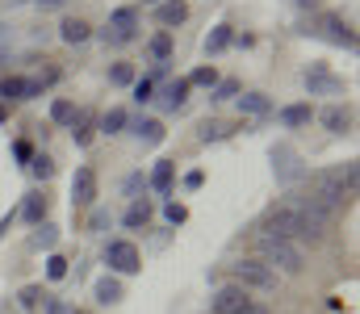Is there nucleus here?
Instances as JSON below:
<instances>
[{"instance_id":"obj_1","label":"nucleus","mask_w":360,"mask_h":314,"mask_svg":"<svg viewBox=\"0 0 360 314\" xmlns=\"http://www.w3.org/2000/svg\"><path fill=\"white\" fill-rule=\"evenodd\" d=\"M256 251H260V264L264 268H281V273H289V277H297L302 273V247L293 243V239H276V235H260L256 239Z\"/></svg>"},{"instance_id":"obj_2","label":"nucleus","mask_w":360,"mask_h":314,"mask_svg":"<svg viewBox=\"0 0 360 314\" xmlns=\"http://www.w3.org/2000/svg\"><path fill=\"white\" fill-rule=\"evenodd\" d=\"M293 214H297V226H302V239H310V243H319L327 230H331V209L314 206L310 197H302L297 206H293Z\"/></svg>"},{"instance_id":"obj_3","label":"nucleus","mask_w":360,"mask_h":314,"mask_svg":"<svg viewBox=\"0 0 360 314\" xmlns=\"http://www.w3.org/2000/svg\"><path fill=\"white\" fill-rule=\"evenodd\" d=\"M214 314H269V306L248 298V289H239V285H222L214 294Z\"/></svg>"},{"instance_id":"obj_4","label":"nucleus","mask_w":360,"mask_h":314,"mask_svg":"<svg viewBox=\"0 0 360 314\" xmlns=\"http://www.w3.org/2000/svg\"><path fill=\"white\" fill-rule=\"evenodd\" d=\"M231 273H235V285H239V289H260V294L276 289V273L264 268L260 260H239Z\"/></svg>"},{"instance_id":"obj_5","label":"nucleus","mask_w":360,"mask_h":314,"mask_svg":"<svg viewBox=\"0 0 360 314\" xmlns=\"http://www.w3.org/2000/svg\"><path fill=\"white\" fill-rule=\"evenodd\" d=\"M105 264H109L113 273H139V247L126 243V239H113V243L105 247Z\"/></svg>"},{"instance_id":"obj_6","label":"nucleus","mask_w":360,"mask_h":314,"mask_svg":"<svg viewBox=\"0 0 360 314\" xmlns=\"http://www.w3.org/2000/svg\"><path fill=\"white\" fill-rule=\"evenodd\" d=\"M264 235H276V239H302V226H297V214H293V206L272 209L269 222H264Z\"/></svg>"},{"instance_id":"obj_7","label":"nucleus","mask_w":360,"mask_h":314,"mask_svg":"<svg viewBox=\"0 0 360 314\" xmlns=\"http://www.w3.org/2000/svg\"><path fill=\"white\" fill-rule=\"evenodd\" d=\"M319 38H327V42H335V46H356L352 25H348V21H340V17H331V13H323V17H319Z\"/></svg>"},{"instance_id":"obj_8","label":"nucleus","mask_w":360,"mask_h":314,"mask_svg":"<svg viewBox=\"0 0 360 314\" xmlns=\"http://www.w3.org/2000/svg\"><path fill=\"white\" fill-rule=\"evenodd\" d=\"M306 93L310 97H340L344 93V80L331 76V72H323V67H314V72H306Z\"/></svg>"},{"instance_id":"obj_9","label":"nucleus","mask_w":360,"mask_h":314,"mask_svg":"<svg viewBox=\"0 0 360 314\" xmlns=\"http://www.w3.org/2000/svg\"><path fill=\"white\" fill-rule=\"evenodd\" d=\"M134 25H139V17H134V8H117V13L109 17V30H105V42H130V38H134Z\"/></svg>"},{"instance_id":"obj_10","label":"nucleus","mask_w":360,"mask_h":314,"mask_svg":"<svg viewBox=\"0 0 360 314\" xmlns=\"http://www.w3.org/2000/svg\"><path fill=\"white\" fill-rule=\"evenodd\" d=\"M272 164H276V176L285 181V185H297L306 172H302V164H297V151L293 147H276L272 151Z\"/></svg>"},{"instance_id":"obj_11","label":"nucleus","mask_w":360,"mask_h":314,"mask_svg":"<svg viewBox=\"0 0 360 314\" xmlns=\"http://www.w3.org/2000/svg\"><path fill=\"white\" fill-rule=\"evenodd\" d=\"M0 97H13V101H30V97H42V84H38V80H21V76H8V80H0Z\"/></svg>"},{"instance_id":"obj_12","label":"nucleus","mask_w":360,"mask_h":314,"mask_svg":"<svg viewBox=\"0 0 360 314\" xmlns=\"http://www.w3.org/2000/svg\"><path fill=\"white\" fill-rule=\"evenodd\" d=\"M72 202L76 206H92L96 202V172L92 168H80L76 181H72Z\"/></svg>"},{"instance_id":"obj_13","label":"nucleus","mask_w":360,"mask_h":314,"mask_svg":"<svg viewBox=\"0 0 360 314\" xmlns=\"http://www.w3.org/2000/svg\"><path fill=\"white\" fill-rule=\"evenodd\" d=\"M319 122H323V126H327L331 134H344V130L352 126V113H348L344 105H327V109L319 113Z\"/></svg>"},{"instance_id":"obj_14","label":"nucleus","mask_w":360,"mask_h":314,"mask_svg":"<svg viewBox=\"0 0 360 314\" xmlns=\"http://www.w3.org/2000/svg\"><path fill=\"white\" fill-rule=\"evenodd\" d=\"M239 109H243L248 117H269L272 101L264 97V93H243V97H239Z\"/></svg>"},{"instance_id":"obj_15","label":"nucleus","mask_w":360,"mask_h":314,"mask_svg":"<svg viewBox=\"0 0 360 314\" xmlns=\"http://www.w3.org/2000/svg\"><path fill=\"white\" fill-rule=\"evenodd\" d=\"M155 17H160V25H180L188 17V8L180 0H164V4H155Z\"/></svg>"},{"instance_id":"obj_16","label":"nucleus","mask_w":360,"mask_h":314,"mask_svg":"<svg viewBox=\"0 0 360 314\" xmlns=\"http://www.w3.org/2000/svg\"><path fill=\"white\" fill-rule=\"evenodd\" d=\"M59 34H63V42H72V46H76V42H89L92 30L80 21V17H72V21H63V25H59Z\"/></svg>"},{"instance_id":"obj_17","label":"nucleus","mask_w":360,"mask_h":314,"mask_svg":"<svg viewBox=\"0 0 360 314\" xmlns=\"http://www.w3.org/2000/svg\"><path fill=\"white\" fill-rule=\"evenodd\" d=\"M231 42H235L231 25H218V30H210V38H205V51H210V55H218V51H226Z\"/></svg>"},{"instance_id":"obj_18","label":"nucleus","mask_w":360,"mask_h":314,"mask_svg":"<svg viewBox=\"0 0 360 314\" xmlns=\"http://www.w3.org/2000/svg\"><path fill=\"white\" fill-rule=\"evenodd\" d=\"M134 134H139V138H143L147 147H155V143H164V126H160L155 117H147V122H139V126H134Z\"/></svg>"},{"instance_id":"obj_19","label":"nucleus","mask_w":360,"mask_h":314,"mask_svg":"<svg viewBox=\"0 0 360 314\" xmlns=\"http://www.w3.org/2000/svg\"><path fill=\"white\" fill-rule=\"evenodd\" d=\"M151 189H155V193H168V189H172V159H160V164H155Z\"/></svg>"},{"instance_id":"obj_20","label":"nucleus","mask_w":360,"mask_h":314,"mask_svg":"<svg viewBox=\"0 0 360 314\" xmlns=\"http://www.w3.org/2000/svg\"><path fill=\"white\" fill-rule=\"evenodd\" d=\"M117 298H122V281H117V277H101V281H96V302L109 306V302H117Z\"/></svg>"},{"instance_id":"obj_21","label":"nucleus","mask_w":360,"mask_h":314,"mask_svg":"<svg viewBox=\"0 0 360 314\" xmlns=\"http://www.w3.org/2000/svg\"><path fill=\"white\" fill-rule=\"evenodd\" d=\"M21 218L38 226V222L46 218V197H25V202H21Z\"/></svg>"},{"instance_id":"obj_22","label":"nucleus","mask_w":360,"mask_h":314,"mask_svg":"<svg viewBox=\"0 0 360 314\" xmlns=\"http://www.w3.org/2000/svg\"><path fill=\"white\" fill-rule=\"evenodd\" d=\"M72 134H76L80 147H89L92 143V113H76V117H72Z\"/></svg>"},{"instance_id":"obj_23","label":"nucleus","mask_w":360,"mask_h":314,"mask_svg":"<svg viewBox=\"0 0 360 314\" xmlns=\"http://www.w3.org/2000/svg\"><path fill=\"white\" fill-rule=\"evenodd\" d=\"M314 113H310V105H289V109H281V122L285 126H306Z\"/></svg>"},{"instance_id":"obj_24","label":"nucleus","mask_w":360,"mask_h":314,"mask_svg":"<svg viewBox=\"0 0 360 314\" xmlns=\"http://www.w3.org/2000/svg\"><path fill=\"white\" fill-rule=\"evenodd\" d=\"M184 97H188V80H176V84L164 93V105H168V109H180V105H184Z\"/></svg>"},{"instance_id":"obj_25","label":"nucleus","mask_w":360,"mask_h":314,"mask_svg":"<svg viewBox=\"0 0 360 314\" xmlns=\"http://www.w3.org/2000/svg\"><path fill=\"white\" fill-rule=\"evenodd\" d=\"M101 130H105V134H122V130H126V113H122V109H109L105 122H101Z\"/></svg>"},{"instance_id":"obj_26","label":"nucleus","mask_w":360,"mask_h":314,"mask_svg":"<svg viewBox=\"0 0 360 314\" xmlns=\"http://www.w3.org/2000/svg\"><path fill=\"white\" fill-rule=\"evenodd\" d=\"M51 117H55L59 126H72V117H76V105H72V101H55V105H51Z\"/></svg>"},{"instance_id":"obj_27","label":"nucleus","mask_w":360,"mask_h":314,"mask_svg":"<svg viewBox=\"0 0 360 314\" xmlns=\"http://www.w3.org/2000/svg\"><path fill=\"white\" fill-rule=\"evenodd\" d=\"M151 55H155L160 63H168V55H172V38H168V34H155V38H151Z\"/></svg>"},{"instance_id":"obj_28","label":"nucleus","mask_w":360,"mask_h":314,"mask_svg":"<svg viewBox=\"0 0 360 314\" xmlns=\"http://www.w3.org/2000/svg\"><path fill=\"white\" fill-rule=\"evenodd\" d=\"M193 84H201V89H214V84H218V72H214V67H197V72L188 76V89H193Z\"/></svg>"},{"instance_id":"obj_29","label":"nucleus","mask_w":360,"mask_h":314,"mask_svg":"<svg viewBox=\"0 0 360 314\" xmlns=\"http://www.w3.org/2000/svg\"><path fill=\"white\" fill-rule=\"evenodd\" d=\"M147 218H151V206H147V202H139V206L126 209V226H143Z\"/></svg>"},{"instance_id":"obj_30","label":"nucleus","mask_w":360,"mask_h":314,"mask_svg":"<svg viewBox=\"0 0 360 314\" xmlns=\"http://www.w3.org/2000/svg\"><path fill=\"white\" fill-rule=\"evenodd\" d=\"M30 172H34V176H38V181H51V176H55V164H51V159H46V155H38V159H34V164H30Z\"/></svg>"},{"instance_id":"obj_31","label":"nucleus","mask_w":360,"mask_h":314,"mask_svg":"<svg viewBox=\"0 0 360 314\" xmlns=\"http://www.w3.org/2000/svg\"><path fill=\"white\" fill-rule=\"evenodd\" d=\"M46 277H51V281H63V277H68V260H63V256H51V260H46Z\"/></svg>"},{"instance_id":"obj_32","label":"nucleus","mask_w":360,"mask_h":314,"mask_svg":"<svg viewBox=\"0 0 360 314\" xmlns=\"http://www.w3.org/2000/svg\"><path fill=\"white\" fill-rule=\"evenodd\" d=\"M109 80H113V84H134V72H130L126 63H113V67H109Z\"/></svg>"},{"instance_id":"obj_33","label":"nucleus","mask_w":360,"mask_h":314,"mask_svg":"<svg viewBox=\"0 0 360 314\" xmlns=\"http://www.w3.org/2000/svg\"><path fill=\"white\" fill-rule=\"evenodd\" d=\"M235 93H239V84H235V80H218V84H214V101H231Z\"/></svg>"},{"instance_id":"obj_34","label":"nucleus","mask_w":360,"mask_h":314,"mask_svg":"<svg viewBox=\"0 0 360 314\" xmlns=\"http://www.w3.org/2000/svg\"><path fill=\"white\" fill-rule=\"evenodd\" d=\"M210 138H226V126L222 122H205L201 126V143H210Z\"/></svg>"},{"instance_id":"obj_35","label":"nucleus","mask_w":360,"mask_h":314,"mask_svg":"<svg viewBox=\"0 0 360 314\" xmlns=\"http://www.w3.org/2000/svg\"><path fill=\"white\" fill-rule=\"evenodd\" d=\"M164 218H168L172 226H180V222L188 218V209H184V206H176V202H172V206H164Z\"/></svg>"},{"instance_id":"obj_36","label":"nucleus","mask_w":360,"mask_h":314,"mask_svg":"<svg viewBox=\"0 0 360 314\" xmlns=\"http://www.w3.org/2000/svg\"><path fill=\"white\" fill-rule=\"evenodd\" d=\"M38 298H42V289H38V285L21 289V306H25V310H34V306H38Z\"/></svg>"},{"instance_id":"obj_37","label":"nucleus","mask_w":360,"mask_h":314,"mask_svg":"<svg viewBox=\"0 0 360 314\" xmlns=\"http://www.w3.org/2000/svg\"><path fill=\"white\" fill-rule=\"evenodd\" d=\"M151 80H134V101H151Z\"/></svg>"},{"instance_id":"obj_38","label":"nucleus","mask_w":360,"mask_h":314,"mask_svg":"<svg viewBox=\"0 0 360 314\" xmlns=\"http://www.w3.org/2000/svg\"><path fill=\"white\" fill-rule=\"evenodd\" d=\"M55 239H59L55 226H42V230H38V243H42V247H55Z\"/></svg>"},{"instance_id":"obj_39","label":"nucleus","mask_w":360,"mask_h":314,"mask_svg":"<svg viewBox=\"0 0 360 314\" xmlns=\"http://www.w3.org/2000/svg\"><path fill=\"white\" fill-rule=\"evenodd\" d=\"M201 181H205L201 172H188V176H184V189H201Z\"/></svg>"},{"instance_id":"obj_40","label":"nucleus","mask_w":360,"mask_h":314,"mask_svg":"<svg viewBox=\"0 0 360 314\" xmlns=\"http://www.w3.org/2000/svg\"><path fill=\"white\" fill-rule=\"evenodd\" d=\"M105 222H109V214H105V209H96V214H92V222H89V226H92V230H101Z\"/></svg>"},{"instance_id":"obj_41","label":"nucleus","mask_w":360,"mask_h":314,"mask_svg":"<svg viewBox=\"0 0 360 314\" xmlns=\"http://www.w3.org/2000/svg\"><path fill=\"white\" fill-rule=\"evenodd\" d=\"M51 314H76L72 306H63V302H51Z\"/></svg>"},{"instance_id":"obj_42","label":"nucleus","mask_w":360,"mask_h":314,"mask_svg":"<svg viewBox=\"0 0 360 314\" xmlns=\"http://www.w3.org/2000/svg\"><path fill=\"white\" fill-rule=\"evenodd\" d=\"M38 4H42V8H59L63 0H38Z\"/></svg>"},{"instance_id":"obj_43","label":"nucleus","mask_w":360,"mask_h":314,"mask_svg":"<svg viewBox=\"0 0 360 314\" xmlns=\"http://www.w3.org/2000/svg\"><path fill=\"white\" fill-rule=\"evenodd\" d=\"M4 230H8V218H0V235H4Z\"/></svg>"},{"instance_id":"obj_44","label":"nucleus","mask_w":360,"mask_h":314,"mask_svg":"<svg viewBox=\"0 0 360 314\" xmlns=\"http://www.w3.org/2000/svg\"><path fill=\"white\" fill-rule=\"evenodd\" d=\"M0 38H4V25H0Z\"/></svg>"}]
</instances>
